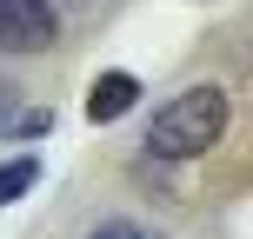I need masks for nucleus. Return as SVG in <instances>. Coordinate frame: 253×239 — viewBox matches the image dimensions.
<instances>
[{
    "mask_svg": "<svg viewBox=\"0 0 253 239\" xmlns=\"http://www.w3.org/2000/svg\"><path fill=\"white\" fill-rule=\"evenodd\" d=\"M133 100H140V80H133V73H100V80H93V93H87V120L107 126V120H120Z\"/></svg>",
    "mask_w": 253,
    "mask_h": 239,
    "instance_id": "nucleus-3",
    "label": "nucleus"
},
{
    "mask_svg": "<svg viewBox=\"0 0 253 239\" xmlns=\"http://www.w3.org/2000/svg\"><path fill=\"white\" fill-rule=\"evenodd\" d=\"M34 179H40V160H34V153H20V160H7V166H0V213H7V206L20 200Z\"/></svg>",
    "mask_w": 253,
    "mask_h": 239,
    "instance_id": "nucleus-4",
    "label": "nucleus"
},
{
    "mask_svg": "<svg viewBox=\"0 0 253 239\" xmlns=\"http://www.w3.org/2000/svg\"><path fill=\"white\" fill-rule=\"evenodd\" d=\"M13 113H20V93H13L7 80H0V133H7V126H13Z\"/></svg>",
    "mask_w": 253,
    "mask_h": 239,
    "instance_id": "nucleus-6",
    "label": "nucleus"
},
{
    "mask_svg": "<svg viewBox=\"0 0 253 239\" xmlns=\"http://www.w3.org/2000/svg\"><path fill=\"white\" fill-rule=\"evenodd\" d=\"M60 40L47 0H0V53H47Z\"/></svg>",
    "mask_w": 253,
    "mask_h": 239,
    "instance_id": "nucleus-2",
    "label": "nucleus"
},
{
    "mask_svg": "<svg viewBox=\"0 0 253 239\" xmlns=\"http://www.w3.org/2000/svg\"><path fill=\"white\" fill-rule=\"evenodd\" d=\"M227 133V87H187L147 120V153L153 160H200Z\"/></svg>",
    "mask_w": 253,
    "mask_h": 239,
    "instance_id": "nucleus-1",
    "label": "nucleus"
},
{
    "mask_svg": "<svg viewBox=\"0 0 253 239\" xmlns=\"http://www.w3.org/2000/svg\"><path fill=\"white\" fill-rule=\"evenodd\" d=\"M93 239H147L133 226V219H107V226H93Z\"/></svg>",
    "mask_w": 253,
    "mask_h": 239,
    "instance_id": "nucleus-5",
    "label": "nucleus"
}]
</instances>
